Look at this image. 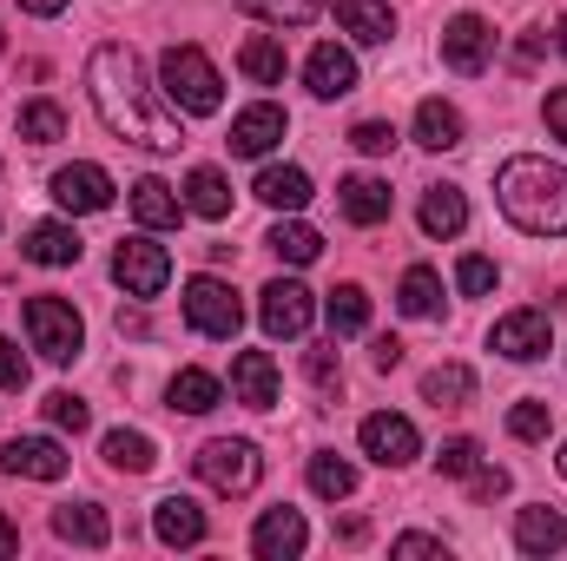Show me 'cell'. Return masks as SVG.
<instances>
[{"instance_id": "cell-1", "label": "cell", "mask_w": 567, "mask_h": 561, "mask_svg": "<svg viewBox=\"0 0 567 561\" xmlns=\"http://www.w3.org/2000/svg\"><path fill=\"white\" fill-rule=\"evenodd\" d=\"M86 93H93V113L106 120L113 140L145 145V152H178V145H185L178 106L145 86V67H140L133 47H120V40L93 47V60H86Z\"/></svg>"}, {"instance_id": "cell-2", "label": "cell", "mask_w": 567, "mask_h": 561, "mask_svg": "<svg viewBox=\"0 0 567 561\" xmlns=\"http://www.w3.org/2000/svg\"><path fill=\"white\" fill-rule=\"evenodd\" d=\"M495 198H502V218L528 238H561L567 232V165H555V159L515 152L495 172Z\"/></svg>"}, {"instance_id": "cell-3", "label": "cell", "mask_w": 567, "mask_h": 561, "mask_svg": "<svg viewBox=\"0 0 567 561\" xmlns=\"http://www.w3.org/2000/svg\"><path fill=\"white\" fill-rule=\"evenodd\" d=\"M158 80H165V100H172L178 113L212 120V113L225 106V80H218V67L205 60V47H165V53H158Z\"/></svg>"}, {"instance_id": "cell-4", "label": "cell", "mask_w": 567, "mask_h": 561, "mask_svg": "<svg viewBox=\"0 0 567 561\" xmlns=\"http://www.w3.org/2000/svg\"><path fill=\"white\" fill-rule=\"evenodd\" d=\"M192 469H198V482L218 489V496H251L258 476H265V456H258V442H245V436H212V442L192 456Z\"/></svg>"}, {"instance_id": "cell-5", "label": "cell", "mask_w": 567, "mask_h": 561, "mask_svg": "<svg viewBox=\"0 0 567 561\" xmlns=\"http://www.w3.org/2000/svg\"><path fill=\"white\" fill-rule=\"evenodd\" d=\"M20 317H27V337H33V350L47 364H73L86 350V324H80V310L66 297H27Z\"/></svg>"}, {"instance_id": "cell-6", "label": "cell", "mask_w": 567, "mask_h": 561, "mask_svg": "<svg viewBox=\"0 0 567 561\" xmlns=\"http://www.w3.org/2000/svg\"><path fill=\"white\" fill-rule=\"evenodd\" d=\"M185 324H192L198 337L231 344V337L245 330V304H238V290L225 278H192L185 284Z\"/></svg>"}, {"instance_id": "cell-7", "label": "cell", "mask_w": 567, "mask_h": 561, "mask_svg": "<svg viewBox=\"0 0 567 561\" xmlns=\"http://www.w3.org/2000/svg\"><path fill=\"white\" fill-rule=\"evenodd\" d=\"M113 278L126 284V297H158L172 284V252L152 245V238H120L113 252Z\"/></svg>"}, {"instance_id": "cell-8", "label": "cell", "mask_w": 567, "mask_h": 561, "mask_svg": "<svg viewBox=\"0 0 567 561\" xmlns=\"http://www.w3.org/2000/svg\"><path fill=\"white\" fill-rule=\"evenodd\" d=\"M488 60H495V27H488L482 13H455V20L442 27V67L462 73V80H475Z\"/></svg>"}, {"instance_id": "cell-9", "label": "cell", "mask_w": 567, "mask_h": 561, "mask_svg": "<svg viewBox=\"0 0 567 561\" xmlns=\"http://www.w3.org/2000/svg\"><path fill=\"white\" fill-rule=\"evenodd\" d=\"M310 317H317V297L297 278H271L258 290V324H265V337H303Z\"/></svg>"}, {"instance_id": "cell-10", "label": "cell", "mask_w": 567, "mask_h": 561, "mask_svg": "<svg viewBox=\"0 0 567 561\" xmlns=\"http://www.w3.org/2000/svg\"><path fill=\"white\" fill-rule=\"evenodd\" d=\"M357 442H363V456H370V462H383V469H410V462L423 456V436H416V422H410V417H390V410L363 417Z\"/></svg>"}, {"instance_id": "cell-11", "label": "cell", "mask_w": 567, "mask_h": 561, "mask_svg": "<svg viewBox=\"0 0 567 561\" xmlns=\"http://www.w3.org/2000/svg\"><path fill=\"white\" fill-rule=\"evenodd\" d=\"M488 344H495L508 364H535V357L555 350V324H548V310H508Z\"/></svg>"}, {"instance_id": "cell-12", "label": "cell", "mask_w": 567, "mask_h": 561, "mask_svg": "<svg viewBox=\"0 0 567 561\" xmlns=\"http://www.w3.org/2000/svg\"><path fill=\"white\" fill-rule=\"evenodd\" d=\"M53 205L60 212H106L113 205V172L106 165H60L53 172Z\"/></svg>"}, {"instance_id": "cell-13", "label": "cell", "mask_w": 567, "mask_h": 561, "mask_svg": "<svg viewBox=\"0 0 567 561\" xmlns=\"http://www.w3.org/2000/svg\"><path fill=\"white\" fill-rule=\"evenodd\" d=\"M0 469L27 476V482H60L66 476V449L53 436H13V442H0Z\"/></svg>"}, {"instance_id": "cell-14", "label": "cell", "mask_w": 567, "mask_h": 561, "mask_svg": "<svg viewBox=\"0 0 567 561\" xmlns=\"http://www.w3.org/2000/svg\"><path fill=\"white\" fill-rule=\"evenodd\" d=\"M303 86H310L317 100H343V93H357V60H350V47H337V40L310 47V60H303Z\"/></svg>"}, {"instance_id": "cell-15", "label": "cell", "mask_w": 567, "mask_h": 561, "mask_svg": "<svg viewBox=\"0 0 567 561\" xmlns=\"http://www.w3.org/2000/svg\"><path fill=\"white\" fill-rule=\"evenodd\" d=\"M284 133H290L284 106H271V100H258V106H245V113L231 120V152H238V159H265L271 145H284Z\"/></svg>"}, {"instance_id": "cell-16", "label": "cell", "mask_w": 567, "mask_h": 561, "mask_svg": "<svg viewBox=\"0 0 567 561\" xmlns=\"http://www.w3.org/2000/svg\"><path fill=\"white\" fill-rule=\"evenodd\" d=\"M231 397L245 410H271L278 404V364H271V350H238L231 357Z\"/></svg>"}, {"instance_id": "cell-17", "label": "cell", "mask_w": 567, "mask_h": 561, "mask_svg": "<svg viewBox=\"0 0 567 561\" xmlns=\"http://www.w3.org/2000/svg\"><path fill=\"white\" fill-rule=\"evenodd\" d=\"M303 542H310V529H303V516H297V509H265V516H258V529H251V555H265V561L303 555Z\"/></svg>"}, {"instance_id": "cell-18", "label": "cell", "mask_w": 567, "mask_h": 561, "mask_svg": "<svg viewBox=\"0 0 567 561\" xmlns=\"http://www.w3.org/2000/svg\"><path fill=\"white\" fill-rule=\"evenodd\" d=\"M152 536H158L165 549H198V542H205V509H198L192 496H165V502L152 509Z\"/></svg>"}, {"instance_id": "cell-19", "label": "cell", "mask_w": 567, "mask_h": 561, "mask_svg": "<svg viewBox=\"0 0 567 561\" xmlns=\"http://www.w3.org/2000/svg\"><path fill=\"white\" fill-rule=\"evenodd\" d=\"M337 205H343V218H350V225H383L396 198H390V185H383V178H370V172H350V178L337 185Z\"/></svg>"}, {"instance_id": "cell-20", "label": "cell", "mask_w": 567, "mask_h": 561, "mask_svg": "<svg viewBox=\"0 0 567 561\" xmlns=\"http://www.w3.org/2000/svg\"><path fill=\"white\" fill-rule=\"evenodd\" d=\"M515 549H522V555H561V549H567L561 509H548V502L522 509V516H515Z\"/></svg>"}, {"instance_id": "cell-21", "label": "cell", "mask_w": 567, "mask_h": 561, "mask_svg": "<svg viewBox=\"0 0 567 561\" xmlns=\"http://www.w3.org/2000/svg\"><path fill=\"white\" fill-rule=\"evenodd\" d=\"M80 232L73 225H33L27 232V245H20V258H33V265H47V272H66V265H80Z\"/></svg>"}, {"instance_id": "cell-22", "label": "cell", "mask_w": 567, "mask_h": 561, "mask_svg": "<svg viewBox=\"0 0 567 561\" xmlns=\"http://www.w3.org/2000/svg\"><path fill=\"white\" fill-rule=\"evenodd\" d=\"M53 536L73 542V549H106L113 522L100 516V502H66V509H53Z\"/></svg>"}, {"instance_id": "cell-23", "label": "cell", "mask_w": 567, "mask_h": 561, "mask_svg": "<svg viewBox=\"0 0 567 561\" xmlns=\"http://www.w3.org/2000/svg\"><path fill=\"white\" fill-rule=\"evenodd\" d=\"M337 20H343V33H350L357 47H383V40L396 33L390 0H337Z\"/></svg>"}, {"instance_id": "cell-24", "label": "cell", "mask_w": 567, "mask_h": 561, "mask_svg": "<svg viewBox=\"0 0 567 561\" xmlns=\"http://www.w3.org/2000/svg\"><path fill=\"white\" fill-rule=\"evenodd\" d=\"M165 404H172L178 417H205V410L225 404V384H218L212 370H178V377L165 384Z\"/></svg>"}, {"instance_id": "cell-25", "label": "cell", "mask_w": 567, "mask_h": 561, "mask_svg": "<svg viewBox=\"0 0 567 561\" xmlns=\"http://www.w3.org/2000/svg\"><path fill=\"white\" fill-rule=\"evenodd\" d=\"M423 232L429 238H462V232H468V198H462V185H429L423 192Z\"/></svg>"}, {"instance_id": "cell-26", "label": "cell", "mask_w": 567, "mask_h": 561, "mask_svg": "<svg viewBox=\"0 0 567 561\" xmlns=\"http://www.w3.org/2000/svg\"><path fill=\"white\" fill-rule=\"evenodd\" d=\"M251 192H258L271 212H303V205H310V172H303V165H265Z\"/></svg>"}, {"instance_id": "cell-27", "label": "cell", "mask_w": 567, "mask_h": 561, "mask_svg": "<svg viewBox=\"0 0 567 561\" xmlns=\"http://www.w3.org/2000/svg\"><path fill=\"white\" fill-rule=\"evenodd\" d=\"M178 212H185V198H178L165 178H152V172H145L140 185H133V218H140L145 232H165V225H178Z\"/></svg>"}, {"instance_id": "cell-28", "label": "cell", "mask_w": 567, "mask_h": 561, "mask_svg": "<svg viewBox=\"0 0 567 561\" xmlns=\"http://www.w3.org/2000/svg\"><path fill=\"white\" fill-rule=\"evenodd\" d=\"M185 212H198V218H225L231 212V185H225L218 165H192L185 172Z\"/></svg>"}, {"instance_id": "cell-29", "label": "cell", "mask_w": 567, "mask_h": 561, "mask_svg": "<svg viewBox=\"0 0 567 561\" xmlns=\"http://www.w3.org/2000/svg\"><path fill=\"white\" fill-rule=\"evenodd\" d=\"M100 456L120 469V476H145L152 462H158V442L145 436V429H106V442H100Z\"/></svg>"}, {"instance_id": "cell-30", "label": "cell", "mask_w": 567, "mask_h": 561, "mask_svg": "<svg viewBox=\"0 0 567 561\" xmlns=\"http://www.w3.org/2000/svg\"><path fill=\"white\" fill-rule=\"evenodd\" d=\"M468 397H475V370L468 364H435L423 377V404H435V410H468Z\"/></svg>"}, {"instance_id": "cell-31", "label": "cell", "mask_w": 567, "mask_h": 561, "mask_svg": "<svg viewBox=\"0 0 567 561\" xmlns=\"http://www.w3.org/2000/svg\"><path fill=\"white\" fill-rule=\"evenodd\" d=\"M238 67H245V80L251 86H284V40H271V33H251L245 47H238Z\"/></svg>"}, {"instance_id": "cell-32", "label": "cell", "mask_w": 567, "mask_h": 561, "mask_svg": "<svg viewBox=\"0 0 567 561\" xmlns=\"http://www.w3.org/2000/svg\"><path fill=\"white\" fill-rule=\"evenodd\" d=\"M416 145L455 152V145H462V113H455L449 100H423V106H416Z\"/></svg>"}, {"instance_id": "cell-33", "label": "cell", "mask_w": 567, "mask_h": 561, "mask_svg": "<svg viewBox=\"0 0 567 561\" xmlns=\"http://www.w3.org/2000/svg\"><path fill=\"white\" fill-rule=\"evenodd\" d=\"M310 496H323V502H343V496H357V462H343L337 449L310 456Z\"/></svg>"}, {"instance_id": "cell-34", "label": "cell", "mask_w": 567, "mask_h": 561, "mask_svg": "<svg viewBox=\"0 0 567 561\" xmlns=\"http://www.w3.org/2000/svg\"><path fill=\"white\" fill-rule=\"evenodd\" d=\"M323 310H330V330H337V337H357V330H370V290H363V284H337Z\"/></svg>"}, {"instance_id": "cell-35", "label": "cell", "mask_w": 567, "mask_h": 561, "mask_svg": "<svg viewBox=\"0 0 567 561\" xmlns=\"http://www.w3.org/2000/svg\"><path fill=\"white\" fill-rule=\"evenodd\" d=\"M396 304H403V317H435L442 310V278L429 265H410L403 284H396Z\"/></svg>"}, {"instance_id": "cell-36", "label": "cell", "mask_w": 567, "mask_h": 561, "mask_svg": "<svg viewBox=\"0 0 567 561\" xmlns=\"http://www.w3.org/2000/svg\"><path fill=\"white\" fill-rule=\"evenodd\" d=\"M20 140H27V145L66 140V113H60L53 100H27V106H20Z\"/></svg>"}, {"instance_id": "cell-37", "label": "cell", "mask_w": 567, "mask_h": 561, "mask_svg": "<svg viewBox=\"0 0 567 561\" xmlns=\"http://www.w3.org/2000/svg\"><path fill=\"white\" fill-rule=\"evenodd\" d=\"M265 245L278 252L284 265H317V252H323V238H317L310 225H297V218H290V225H271V238H265Z\"/></svg>"}, {"instance_id": "cell-38", "label": "cell", "mask_w": 567, "mask_h": 561, "mask_svg": "<svg viewBox=\"0 0 567 561\" xmlns=\"http://www.w3.org/2000/svg\"><path fill=\"white\" fill-rule=\"evenodd\" d=\"M548 429H555V404H548V397H522V404L508 410V436H515V442H542Z\"/></svg>"}, {"instance_id": "cell-39", "label": "cell", "mask_w": 567, "mask_h": 561, "mask_svg": "<svg viewBox=\"0 0 567 561\" xmlns=\"http://www.w3.org/2000/svg\"><path fill=\"white\" fill-rule=\"evenodd\" d=\"M238 7L258 13V20H271V27H310L323 13V0H238Z\"/></svg>"}, {"instance_id": "cell-40", "label": "cell", "mask_w": 567, "mask_h": 561, "mask_svg": "<svg viewBox=\"0 0 567 561\" xmlns=\"http://www.w3.org/2000/svg\"><path fill=\"white\" fill-rule=\"evenodd\" d=\"M435 469H442V476H475V469H482V442H475V436H449V442L435 449Z\"/></svg>"}, {"instance_id": "cell-41", "label": "cell", "mask_w": 567, "mask_h": 561, "mask_svg": "<svg viewBox=\"0 0 567 561\" xmlns=\"http://www.w3.org/2000/svg\"><path fill=\"white\" fill-rule=\"evenodd\" d=\"M40 410H47V422H53V429H73V436H80V429L93 422V410H86V397H73V390H53V397H47Z\"/></svg>"}, {"instance_id": "cell-42", "label": "cell", "mask_w": 567, "mask_h": 561, "mask_svg": "<svg viewBox=\"0 0 567 561\" xmlns=\"http://www.w3.org/2000/svg\"><path fill=\"white\" fill-rule=\"evenodd\" d=\"M455 290H462V297H488V290H495V258L468 252V258L455 265Z\"/></svg>"}, {"instance_id": "cell-43", "label": "cell", "mask_w": 567, "mask_h": 561, "mask_svg": "<svg viewBox=\"0 0 567 561\" xmlns=\"http://www.w3.org/2000/svg\"><path fill=\"white\" fill-rule=\"evenodd\" d=\"M350 145L370 152V159H383V152L396 145V126H390V120H357V126H350Z\"/></svg>"}, {"instance_id": "cell-44", "label": "cell", "mask_w": 567, "mask_h": 561, "mask_svg": "<svg viewBox=\"0 0 567 561\" xmlns=\"http://www.w3.org/2000/svg\"><path fill=\"white\" fill-rule=\"evenodd\" d=\"M303 370H310V384H317V390H330V384H343V364H337V344H317V350L303 357Z\"/></svg>"}, {"instance_id": "cell-45", "label": "cell", "mask_w": 567, "mask_h": 561, "mask_svg": "<svg viewBox=\"0 0 567 561\" xmlns=\"http://www.w3.org/2000/svg\"><path fill=\"white\" fill-rule=\"evenodd\" d=\"M27 377H33V370H27L20 344H7V337H0V390H27Z\"/></svg>"}, {"instance_id": "cell-46", "label": "cell", "mask_w": 567, "mask_h": 561, "mask_svg": "<svg viewBox=\"0 0 567 561\" xmlns=\"http://www.w3.org/2000/svg\"><path fill=\"white\" fill-rule=\"evenodd\" d=\"M468 496H475V502L508 496V469H475V476H468Z\"/></svg>"}, {"instance_id": "cell-47", "label": "cell", "mask_w": 567, "mask_h": 561, "mask_svg": "<svg viewBox=\"0 0 567 561\" xmlns=\"http://www.w3.org/2000/svg\"><path fill=\"white\" fill-rule=\"evenodd\" d=\"M390 549H396V555H449V549H442V536H396Z\"/></svg>"}, {"instance_id": "cell-48", "label": "cell", "mask_w": 567, "mask_h": 561, "mask_svg": "<svg viewBox=\"0 0 567 561\" xmlns=\"http://www.w3.org/2000/svg\"><path fill=\"white\" fill-rule=\"evenodd\" d=\"M542 113H548V133L567 145V86H555V93H548V106H542Z\"/></svg>"}, {"instance_id": "cell-49", "label": "cell", "mask_w": 567, "mask_h": 561, "mask_svg": "<svg viewBox=\"0 0 567 561\" xmlns=\"http://www.w3.org/2000/svg\"><path fill=\"white\" fill-rule=\"evenodd\" d=\"M396 364H403V344H396V337H383V344H377V370H396Z\"/></svg>"}, {"instance_id": "cell-50", "label": "cell", "mask_w": 567, "mask_h": 561, "mask_svg": "<svg viewBox=\"0 0 567 561\" xmlns=\"http://www.w3.org/2000/svg\"><path fill=\"white\" fill-rule=\"evenodd\" d=\"M7 555H20V529H13V522L0 516V561H7Z\"/></svg>"}, {"instance_id": "cell-51", "label": "cell", "mask_w": 567, "mask_h": 561, "mask_svg": "<svg viewBox=\"0 0 567 561\" xmlns=\"http://www.w3.org/2000/svg\"><path fill=\"white\" fill-rule=\"evenodd\" d=\"M27 13H40V20H53V13H66V0H20Z\"/></svg>"}, {"instance_id": "cell-52", "label": "cell", "mask_w": 567, "mask_h": 561, "mask_svg": "<svg viewBox=\"0 0 567 561\" xmlns=\"http://www.w3.org/2000/svg\"><path fill=\"white\" fill-rule=\"evenodd\" d=\"M555 47H561V60H567V13H561V27H555Z\"/></svg>"}, {"instance_id": "cell-53", "label": "cell", "mask_w": 567, "mask_h": 561, "mask_svg": "<svg viewBox=\"0 0 567 561\" xmlns=\"http://www.w3.org/2000/svg\"><path fill=\"white\" fill-rule=\"evenodd\" d=\"M555 469H561V476H567V442H561V456H555Z\"/></svg>"}, {"instance_id": "cell-54", "label": "cell", "mask_w": 567, "mask_h": 561, "mask_svg": "<svg viewBox=\"0 0 567 561\" xmlns=\"http://www.w3.org/2000/svg\"><path fill=\"white\" fill-rule=\"evenodd\" d=\"M0 53H7V40H0Z\"/></svg>"}]
</instances>
